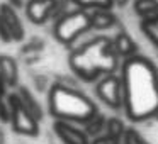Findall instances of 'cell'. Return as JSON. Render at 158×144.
Here are the masks:
<instances>
[{"mask_svg": "<svg viewBox=\"0 0 158 144\" xmlns=\"http://www.w3.org/2000/svg\"><path fill=\"white\" fill-rule=\"evenodd\" d=\"M90 144H123V141H114V139H110V137H107L106 134H102V136L94 137V139L90 141Z\"/></svg>", "mask_w": 158, "mask_h": 144, "instance_id": "cell-21", "label": "cell"}, {"mask_svg": "<svg viewBox=\"0 0 158 144\" xmlns=\"http://www.w3.org/2000/svg\"><path fill=\"white\" fill-rule=\"evenodd\" d=\"M53 130L63 144H90L92 141L89 134L83 130V127H78V124L68 122V120L55 119Z\"/></svg>", "mask_w": 158, "mask_h": 144, "instance_id": "cell-8", "label": "cell"}, {"mask_svg": "<svg viewBox=\"0 0 158 144\" xmlns=\"http://www.w3.org/2000/svg\"><path fill=\"white\" fill-rule=\"evenodd\" d=\"M112 42H114V48H116V53L119 54V58L126 59V58H131V56L138 54V44H136V41H134V39L127 34V32L119 31L112 38Z\"/></svg>", "mask_w": 158, "mask_h": 144, "instance_id": "cell-11", "label": "cell"}, {"mask_svg": "<svg viewBox=\"0 0 158 144\" xmlns=\"http://www.w3.org/2000/svg\"><path fill=\"white\" fill-rule=\"evenodd\" d=\"M153 119H156V120H158V110H156V114H155V117H153Z\"/></svg>", "mask_w": 158, "mask_h": 144, "instance_id": "cell-25", "label": "cell"}, {"mask_svg": "<svg viewBox=\"0 0 158 144\" xmlns=\"http://www.w3.org/2000/svg\"><path fill=\"white\" fill-rule=\"evenodd\" d=\"M139 29L146 39L158 49V14L156 15H151V17L146 19H141L139 21Z\"/></svg>", "mask_w": 158, "mask_h": 144, "instance_id": "cell-14", "label": "cell"}, {"mask_svg": "<svg viewBox=\"0 0 158 144\" xmlns=\"http://www.w3.org/2000/svg\"><path fill=\"white\" fill-rule=\"evenodd\" d=\"M0 144H2V132H0Z\"/></svg>", "mask_w": 158, "mask_h": 144, "instance_id": "cell-26", "label": "cell"}, {"mask_svg": "<svg viewBox=\"0 0 158 144\" xmlns=\"http://www.w3.org/2000/svg\"><path fill=\"white\" fill-rule=\"evenodd\" d=\"M66 0H29L26 5V15L36 26L46 24L49 19H56L63 14Z\"/></svg>", "mask_w": 158, "mask_h": 144, "instance_id": "cell-7", "label": "cell"}, {"mask_svg": "<svg viewBox=\"0 0 158 144\" xmlns=\"http://www.w3.org/2000/svg\"><path fill=\"white\" fill-rule=\"evenodd\" d=\"M133 10L139 19L158 14V0H133Z\"/></svg>", "mask_w": 158, "mask_h": 144, "instance_id": "cell-15", "label": "cell"}, {"mask_svg": "<svg viewBox=\"0 0 158 144\" xmlns=\"http://www.w3.org/2000/svg\"><path fill=\"white\" fill-rule=\"evenodd\" d=\"M0 119L5 122L9 120V105L7 102H4V95H0Z\"/></svg>", "mask_w": 158, "mask_h": 144, "instance_id": "cell-22", "label": "cell"}, {"mask_svg": "<svg viewBox=\"0 0 158 144\" xmlns=\"http://www.w3.org/2000/svg\"><path fill=\"white\" fill-rule=\"evenodd\" d=\"M126 124L119 119V117H109L107 119V124H106V136L110 137L114 141H123V136L126 132Z\"/></svg>", "mask_w": 158, "mask_h": 144, "instance_id": "cell-17", "label": "cell"}, {"mask_svg": "<svg viewBox=\"0 0 158 144\" xmlns=\"http://www.w3.org/2000/svg\"><path fill=\"white\" fill-rule=\"evenodd\" d=\"M0 39H2L4 42H10V41H14V36H12L10 29H9L7 22L4 21V17H2V15H0Z\"/></svg>", "mask_w": 158, "mask_h": 144, "instance_id": "cell-20", "label": "cell"}, {"mask_svg": "<svg viewBox=\"0 0 158 144\" xmlns=\"http://www.w3.org/2000/svg\"><path fill=\"white\" fill-rule=\"evenodd\" d=\"M0 75L7 83V86H17L19 83V68L14 58L10 56H0Z\"/></svg>", "mask_w": 158, "mask_h": 144, "instance_id": "cell-12", "label": "cell"}, {"mask_svg": "<svg viewBox=\"0 0 158 144\" xmlns=\"http://www.w3.org/2000/svg\"><path fill=\"white\" fill-rule=\"evenodd\" d=\"M119 59L112 39L107 36H97L70 53L68 66L83 82H97L102 76L116 73Z\"/></svg>", "mask_w": 158, "mask_h": 144, "instance_id": "cell-2", "label": "cell"}, {"mask_svg": "<svg viewBox=\"0 0 158 144\" xmlns=\"http://www.w3.org/2000/svg\"><path fill=\"white\" fill-rule=\"evenodd\" d=\"M106 124H107V119L100 112H97L95 115L90 117V119L87 120L82 127H83V130L89 134L90 139H94V137L102 136V134L106 132Z\"/></svg>", "mask_w": 158, "mask_h": 144, "instance_id": "cell-13", "label": "cell"}, {"mask_svg": "<svg viewBox=\"0 0 158 144\" xmlns=\"http://www.w3.org/2000/svg\"><path fill=\"white\" fill-rule=\"evenodd\" d=\"M123 144H150L134 127H127L123 136Z\"/></svg>", "mask_w": 158, "mask_h": 144, "instance_id": "cell-19", "label": "cell"}, {"mask_svg": "<svg viewBox=\"0 0 158 144\" xmlns=\"http://www.w3.org/2000/svg\"><path fill=\"white\" fill-rule=\"evenodd\" d=\"M9 4H10L12 7H21L22 2H21V0H9Z\"/></svg>", "mask_w": 158, "mask_h": 144, "instance_id": "cell-24", "label": "cell"}, {"mask_svg": "<svg viewBox=\"0 0 158 144\" xmlns=\"http://www.w3.org/2000/svg\"><path fill=\"white\" fill-rule=\"evenodd\" d=\"M124 85V114L131 122L153 119L158 110V68L139 53L126 58L121 66Z\"/></svg>", "mask_w": 158, "mask_h": 144, "instance_id": "cell-1", "label": "cell"}, {"mask_svg": "<svg viewBox=\"0 0 158 144\" xmlns=\"http://www.w3.org/2000/svg\"><path fill=\"white\" fill-rule=\"evenodd\" d=\"M90 24L95 31H106L117 26V15L112 9H92L90 10Z\"/></svg>", "mask_w": 158, "mask_h": 144, "instance_id": "cell-10", "label": "cell"}, {"mask_svg": "<svg viewBox=\"0 0 158 144\" xmlns=\"http://www.w3.org/2000/svg\"><path fill=\"white\" fill-rule=\"evenodd\" d=\"M112 4H114V7H117V9H124L129 4V0H112Z\"/></svg>", "mask_w": 158, "mask_h": 144, "instance_id": "cell-23", "label": "cell"}, {"mask_svg": "<svg viewBox=\"0 0 158 144\" xmlns=\"http://www.w3.org/2000/svg\"><path fill=\"white\" fill-rule=\"evenodd\" d=\"M95 95L104 105L112 110L124 109V85L121 75L110 73L95 82Z\"/></svg>", "mask_w": 158, "mask_h": 144, "instance_id": "cell-6", "label": "cell"}, {"mask_svg": "<svg viewBox=\"0 0 158 144\" xmlns=\"http://www.w3.org/2000/svg\"><path fill=\"white\" fill-rule=\"evenodd\" d=\"M7 105H9V122L12 126V130H15L21 136H29V137L38 136L39 120L26 109L17 92L7 95Z\"/></svg>", "mask_w": 158, "mask_h": 144, "instance_id": "cell-5", "label": "cell"}, {"mask_svg": "<svg viewBox=\"0 0 158 144\" xmlns=\"http://www.w3.org/2000/svg\"><path fill=\"white\" fill-rule=\"evenodd\" d=\"M17 93H19V97H21L22 103L26 105V109H27L38 120H41L43 119V109H41V105L38 103V100L32 97V93L29 92L27 88H24V86H21V88L17 90Z\"/></svg>", "mask_w": 158, "mask_h": 144, "instance_id": "cell-16", "label": "cell"}, {"mask_svg": "<svg viewBox=\"0 0 158 144\" xmlns=\"http://www.w3.org/2000/svg\"><path fill=\"white\" fill-rule=\"evenodd\" d=\"M0 15H2L4 21L7 22L9 29H10L12 36H14V41H22V39H24V26H22L15 9L12 7L9 2L0 4Z\"/></svg>", "mask_w": 158, "mask_h": 144, "instance_id": "cell-9", "label": "cell"}, {"mask_svg": "<svg viewBox=\"0 0 158 144\" xmlns=\"http://www.w3.org/2000/svg\"><path fill=\"white\" fill-rule=\"evenodd\" d=\"M92 31L90 24V10L87 9H73L65 10L55 19L53 24V36L60 44L72 46L78 38H82L85 32Z\"/></svg>", "mask_w": 158, "mask_h": 144, "instance_id": "cell-4", "label": "cell"}, {"mask_svg": "<svg viewBox=\"0 0 158 144\" xmlns=\"http://www.w3.org/2000/svg\"><path fill=\"white\" fill-rule=\"evenodd\" d=\"M68 2L80 9H87V10H92V9H114L112 0H68Z\"/></svg>", "mask_w": 158, "mask_h": 144, "instance_id": "cell-18", "label": "cell"}, {"mask_svg": "<svg viewBox=\"0 0 158 144\" xmlns=\"http://www.w3.org/2000/svg\"><path fill=\"white\" fill-rule=\"evenodd\" d=\"M48 109L55 119L83 126L92 115L99 112L95 102L73 85L58 82L48 92Z\"/></svg>", "mask_w": 158, "mask_h": 144, "instance_id": "cell-3", "label": "cell"}]
</instances>
